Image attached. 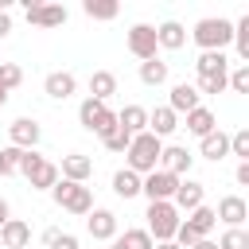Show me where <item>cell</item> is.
Instances as JSON below:
<instances>
[{
    "instance_id": "1",
    "label": "cell",
    "mask_w": 249,
    "mask_h": 249,
    "mask_svg": "<svg viewBox=\"0 0 249 249\" xmlns=\"http://www.w3.org/2000/svg\"><path fill=\"white\" fill-rule=\"evenodd\" d=\"M160 152H163V140H156L152 132H140V136H132V144L124 148V167L144 179V175H152V171L160 167Z\"/></svg>"
},
{
    "instance_id": "2",
    "label": "cell",
    "mask_w": 249,
    "mask_h": 249,
    "mask_svg": "<svg viewBox=\"0 0 249 249\" xmlns=\"http://www.w3.org/2000/svg\"><path fill=\"white\" fill-rule=\"evenodd\" d=\"M191 39H195L202 51H226V47L233 43V23L222 19V16H206V19L195 23Z\"/></svg>"
},
{
    "instance_id": "3",
    "label": "cell",
    "mask_w": 249,
    "mask_h": 249,
    "mask_svg": "<svg viewBox=\"0 0 249 249\" xmlns=\"http://www.w3.org/2000/svg\"><path fill=\"white\" fill-rule=\"evenodd\" d=\"M51 198H54V206H62V210H70V214H78V218H86V214L93 210V191H89L86 183L58 179V183L51 187Z\"/></svg>"
},
{
    "instance_id": "4",
    "label": "cell",
    "mask_w": 249,
    "mask_h": 249,
    "mask_svg": "<svg viewBox=\"0 0 249 249\" xmlns=\"http://www.w3.org/2000/svg\"><path fill=\"white\" fill-rule=\"evenodd\" d=\"M19 175H23L35 191H51V187L58 183V163H51L47 156H39V152L31 148V152H23V160H19Z\"/></svg>"
},
{
    "instance_id": "5",
    "label": "cell",
    "mask_w": 249,
    "mask_h": 249,
    "mask_svg": "<svg viewBox=\"0 0 249 249\" xmlns=\"http://www.w3.org/2000/svg\"><path fill=\"white\" fill-rule=\"evenodd\" d=\"M144 218H148L144 230H148L152 241H171L175 230H179V222H183L179 210H175L171 202H148V214H144Z\"/></svg>"
},
{
    "instance_id": "6",
    "label": "cell",
    "mask_w": 249,
    "mask_h": 249,
    "mask_svg": "<svg viewBox=\"0 0 249 249\" xmlns=\"http://www.w3.org/2000/svg\"><path fill=\"white\" fill-rule=\"evenodd\" d=\"M78 121H82V128L86 132H109L113 124H117V113L105 105V101H93V97H86L82 105H78Z\"/></svg>"
},
{
    "instance_id": "7",
    "label": "cell",
    "mask_w": 249,
    "mask_h": 249,
    "mask_svg": "<svg viewBox=\"0 0 249 249\" xmlns=\"http://www.w3.org/2000/svg\"><path fill=\"white\" fill-rule=\"evenodd\" d=\"M175 187H179V179H175L171 171H163V167H156L152 175L140 179V195H144L148 202H171Z\"/></svg>"
},
{
    "instance_id": "8",
    "label": "cell",
    "mask_w": 249,
    "mask_h": 249,
    "mask_svg": "<svg viewBox=\"0 0 249 249\" xmlns=\"http://www.w3.org/2000/svg\"><path fill=\"white\" fill-rule=\"evenodd\" d=\"M124 43H128V51H132L140 62L156 58V51H160V47H156V27H152V23H132Z\"/></svg>"
},
{
    "instance_id": "9",
    "label": "cell",
    "mask_w": 249,
    "mask_h": 249,
    "mask_svg": "<svg viewBox=\"0 0 249 249\" xmlns=\"http://www.w3.org/2000/svg\"><path fill=\"white\" fill-rule=\"evenodd\" d=\"M202 202H206V187H202L198 179H191V175H187V179H179V187H175V195H171V206L191 214V210H195V206H202Z\"/></svg>"
},
{
    "instance_id": "10",
    "label": "cell",
    "mask_w": 249,
    "mask_h": 249,
    "mask_svg": "<svg viewBox=\"0 0 249 249\" xmlns=\"http://www.w3.org/2000/svg\"><path fill=\"white\" fill-rule=\"evenodd\" d=\"M86 230H89L93 241H113V237H117V214L105 210V206H93V210L86 214Z\"/></svg>"
},
{
    "instance_id": "11",
    "label": "cell",
    "mask_w": 249,
    "mask_h": 249,
    "mask_svg": "<svg viewBox=\"0 0 249 249\" xmlns=\"http://www.w3.org/2000/svg\"><path fill=\"white\" fill-rule=\"evenodd\" d=\"M39 136H43V128H39L31 117H19V121L8 124V140H12V148H19V152H31V148L39 144Z\"/></svg>"
},
{
    "instance_id": "12",
    "label": "cell",
    "mask_w": 249,
    "mask_h": 249,
    "mask_svg": "<svg viewBox=\"0 0 249 249\" xmlns=\"http://www.w3.org/2000/svg\"><path fill=\"white\" fill-rule=\"evenodd\" d=\"M191 163H195V156L183 144H163V152H160V167L163 171H171L175 179H183V175H191Z\"/></svg>"
},
{
    "instance_id": "13",
    "label": "cell",
    "mask_w": 249,
    "mask_h": 249,
    "mask_svg": "<svg viewBox=\"0 0 249 249\" xmlns=\"http://www.w3.org/2000/svg\"><path fill=\"white\" fill-rule=\"evenodd\" d=\"M214 218H218V222H226V230H241V222L249 218V206H245V198H241V195H226V198H218Z\"/></svg>"
},
{
    "instance_id": "14",
    "label": "cell",
    "mask_w": 249,
    "mask_h": 249,
    "mask_svg": "<svg viewBox=\"0 0 249 249\" xmlns=\"http://www.w3.org/2000/svg\"><path fill=\"white\" fill-rule=\"evenodd\" d=\"M27 23H35V27H62L66 23V8L62 4H31L27 0Z\"/></svg>"
},
{
    "instance_id": "15",
    "label": "cell",
    "mask_w": 249,
    "mask_h": 249,
    "mask_svg": "<svg viewBox=\"0 0 249 249\" xmlns=\"http://www.w3.org/2000/svg\"><path fill=\"white\" fill-rule=\"evenodd\" d=\"M156 47H160V51H183V47H187V27H183L179 19H163V23L156 27Z\"/></svg>"
},
{
    "instance_id": "16",
    "label": "cell",
    "mask_w": 249,
    "mask_h": 249,
    "mask_svg": "<svg viewBox=\"0 0 249 249\" xmlns=\"http://www.w3.org/2000/svg\"><path fill=\"white\" fill-rule=\"evenodd\" d=\"M202 105V97H198V89L191 86V82H175L171 86V97H167V109L179 117V113H191V109H198Z\"/></svg>"
},
{
    "instance_id": "17",
    "label": "cell",
    "mask_w": 249,
    "mask_h": 249,
    "mask_svg": "<svg viewBox=\"0 0 249 249\" xmlns=\"http://www.w3.org/2000/svg\"><path fill=\"white\" fill-rule=\"evenodd\" d=\"M93 175V160L82 156V152H70L62 156V167H58V179H70V183H86Z\"/></svg>"
},
{
    "instance_id": "18",
    "label": "cell",
    "mask_w": 249,
    "mask_h": 249,
    "mask_svg": "<svg viewBox=\"0 0 249 249\" xmlns=\"http://www.w3.org/2000/svg\"><path fill=\"white\" fill-rule=\"evenodd\" d=\"M43 89H47V97H54V101H66V97L78 89V78H74L70 70H51V74L43 78Z\"/></svg>"
},
{
    "instance_id": "19",
    "label": "cell",
    "mask_w": 249,
    "mask_h": 249,
    "mask_svg": "<svg viewBox=\"0 0 249 249\" xmlns=\"http://www.w3.org/2000/svg\"><path fill=\"white\" fill-rule=\"evenodd\" d=\"M0 241H4V249H27L31 245V226L23 218H8L0 226Z\"/></svg>"
},
{
    "instance_id": "20",
    "label": "cell",
    "mask_w": 249,
    "mask_h": 249,
    "mask_svg": "<svg viewBox=\"0 0 249 249\" xmlns=\"http://www.w3.org/2000/svg\"><path fill=\"white\" fill-rule=\"evenodd\" d=\"M179 128V117L167 109V105H156L152 113H148V132L156 136V140H163V136H171Z\"/></svg>"
},
{
    "instance_id": "21",
    "label": "cell",
    "mask_w": 249,
    "mask_h": 249,
    "mask_svg": "<svg viewBox=\"0 0 249 249\" xmlns=\"http://www.w3.org/2000/svg\"><path fill=\"white\" fill-rule=\"evenodd\" d=\"M117 124H121L128 136H140V132H148V109H144V105H124V109L117 113Z\"/></svg>"
},
{
    "instance_id": "22",
    "label": "cell",
    "mask_w": 249,
    "mask_h": 249,
    "mask_svg": "<svg viewBox=\"0 0 249 249\" xmlns=\"http://www.w3.org/2000/svg\"><path fill=\"white\" fill-rule=\"evenodd\" d=\"M198 152L210 160V163H218V160H226L230 156V132H222V128H214L210 136H202L198 140Z\"/></svg>"
},
{
    "instance_id": "23",
    "label": "cell",
    "mask_w": 249,
    "mask_h": 249,
    "mask_svg": "<svg viewBox=\"0 0 249 249\" xmlns=\"http://www.w3.org/2000/svg\"><path fill=\"white\" fill-rule=\"evenodd\" d=\"M113 93H117V74H113V70H93V74H89V97L109 105Z\"/></svg>"
},
{
    "instance_id": "24",
    "label": "cell",
    "mask_w": 249,
    "mask_h": 249,
    "mask_svg": "<svg viewBox=\"0 0 249 249\" xmlns=\"http://www.w3.org/2000/svg\"><path fill=\"white\" fill-rule=\"evenodd\" d=\"M214 128H218V117H214L206 105H198V109H191V113H187V132H191V136H198V140H202V136H210Z\"/></svg>"
},
{
    "instance_id": "25",
    "label": "cell",
    "mask_w": 249,
    "mask_h": 249,
    "mask_svg": "<svg viewBox=\"0 0 249 249\" xmlns=\"http://www.w3.org/2000/svg\"><path fill=\"white\" fill-rule=\"evenodd\" d=\"M183 222H187V226H191L198 237H210V233H214V226H218V218H214V206H206V202H202V206H195V210H191Z\"/></svg>"
},
{
    "instance_id": "26",
    "label": "cell",
    "mask_w": 249,
    "mask_h": 249,
    "mask_svg": "<svg viewBox=\"0 0 249 249\" xmlns=\"http://www.w3.org/2000/svg\"><path fill=\"white\" fill-rule=\"evenodd\" d=\"M195 66H198V78H214V74L230 70V58H226V51H202Z\"/></svg>"
},
{
    "instance_id": "27",
    "label": "cell",
    "mask_w": 249,
    "mask_h": 249,
    "mask_svg": "<svg viewBox=\"0 0 249 249\" xmlns=\"http://www.w3.org/2000/svg\"><path fill=\"white\" fill-rule=\"evenodd\" d=\"M109 249H156V241L148 237V230H124L109 241Z\"/></svg>"
},
{
    "instance_id": "28",
    "label": "cell",
    "mask_w": 249,
    "mask_h": 249,
    "mask_svg": "<svg viewBox=\"0 0 249 249\" xmlns=\"http://www.w3.org/2000/svg\"><path fill=\"white\" fill-rule=\"evenodd\" d=\"M171 78V70H167V62L156 54V58H148V62H140V82L144 86H163Z\"/></svg>"
},
{
    "instance_id": "29",
    "label": "cell",
    "mask_w": 249,
    "mask_h": 249,
    "mask_svg": "<svg viewBox=\"0 0 249 249\" xmlns=\"http://www.w3.org/2000/svg\"><path fill=\"white\" fill-rule=\"evenodd\" d=\"M113 195H117V198H136V195H140V175L128 171V167H121V171L113 175Z\"/></svg>"
},
{
    "instance_id": "30",
    "label": "cell",
    "mask_w": 249,
    "mask_h": 249,
    "mask_svg": "<svg viewBox=\"0 0 249 249\" xmlns=\"http://www.w3.org/2000/svg\"><path fill=\"white\" fill-rule=\"evenodd\" d=\"M82 12H86L89 19H117L121 4H117V0H86V4H82Z\"/></svg>"
},
{
    "instance_id": "31",
    "label": "cell",
    "mask_w": 249,
    "mask_h": 249,
    "mask_svg": "<svg viewBox=\"0 0 249 249\" xmlns=\"http://www.w3.org/2000/svg\"><path fill=\"white\" fill-rule=\"evenodd\" d=\"M226 89H233V93H249V66H245V62H237V66L226 74Z\"/></svg>"
},
{
    "instance_id": "32",
    "label": "cell",
    "mask_w": 249,
    "mask_h": 249,
    "mask_svg": "<svg viewBox=\"0 0 249 249\" xmlns=\"http://www.w3.org/2000/svg\"><path fill=\"white\" fill-rule=\"evenodd\" d=\"M101 144H105L109 152H124V148L132 144V136H128V132H124L121 124H113L109 132H101Z\"/></svg>"
},
{
    "instance_id": "33",
    "label": "cell",
    "mask_w": 249,
    "mask_h": 249,
    "mask_svg": "<svg viewBox=\"0 0 249 249\" xmlns=\"http://www.w3.org/2000/svg\"><path fill=\"white\" fill-rule=\"evenodd\" d=\"M233 47H237V58H249V16L233 23Z\"/></svg>"
},
{
    "instance_id": "34",
    "label": "cell",
    "mask_w": 249,
    "mask_h": 249,
    "mask_svg": "<svg viewBox=\"0 0 249 249\" xmlns=\"http://www.w3.org/2000/svg\"><path fill=\"white\" fill-rule=\"evenodd\" d=\"M230 156H237L241 163H249V128L230 132Z\"/></svg>"
},
{
    "instance_id": "35",
    "label": "cell",
    "mask_w": 249,
    "mask_h": 249,
    "mask_svg": "<svg viewBox=\"0 0 249 249\" xmlns=\"http://www.w3.org/2000/svg\"><path fill=\"white\" fill-rule=\"evenodd\" d=\"M19 82H23V70H19L16 62H0V89H4V93H12Z\"/></svg>"
},
{
    "instance_id": "36",
    "label": "cell",
    "mask_w": 249,
    "mask_h": 249,
    "mask_svg": "<svg viewBox=\"0 0 249 249\" xmlns=\"http://www.w3.org/2000/svg\"><path fill=\"white\" fill-rule=\"evenodd\" d=\"M19 160H23V152L19 148H0V175H19Z\"/></svg>"
},
{
    "instance_id": "37",
    "label": "cell",
    "mask_w": 249,
    "mask_h": 249,
    "mask_svg": "<svg viewBox=\"0 0 249 249\" xmlns=\"http://www.w3.org/2000/svg\"><path fill=\"white\" fill-rule=\"evenodd\" d=\"M218 249H249V233L245 230H226L218 237Z\"/></svg>"
},
{
    "instance_id": "38",
    "label": "cell",
    "mask_w": 249,
    "mask_h": 249,
    "mask_svg": "<svg viewBox=\"0 0 249 249\" xmlns=\"http://www.w3.org/2000/svg\"><path fill=\"white\" fill-rule=\"evenodd\" d=\"M226 74H230V70H226ZM226 74H214V78H198V86H195V89H198V97H202V93H226Z\"/></svg>"
},
{
    "instance_id": "39",
    "label": "cell",
    "mask_w": 249,
    "mask_h": 249,
    "mask_svg": "<svg viewBox=\"0 0 249 249\" xmlns=\"http://www.w3.org/2000/svg\"><path fill=\"white\" fill-rule=\"evenodd\" d=\"M47 249H82V245H78V237H74V233H58Z\"/></svg>"
},
{
    "instance_id": "40",
    "label": "cell",
    "mask_w": 249,
    "mask_h": 249,
    "mask_svg": "<svg viewBox=\"0 0 249 249\" xmlns=\"http://www.w3.org/2000/svg\"><path fill=\"white\" fill-rule=\"evenodd\" d=\"M233 179H237L241 187H249V163H237V171H233Z\"/></svg>"
},
{
    "instance_id": "41",
    "label": "cell",
    "mask_w": 249,
    "mask_h": 249,
    "mask_svg": "<svg viewBox=\"0 0 249 249\" xmlns=\"http://www.w3.org/2000/svg\"><path fill=\"white\" fill-rule=\"evenodd\" d=\"M8 31H12V16H8V12H0V39H4Z\"/></svg>"
},
{
    "instance_id": "42",
    "label": "cell",
    "mask_w": 249,
    "mask_h": 249,
    "mask_svg": "<svg viewBox=\"0 0 249 249\" xmlns=\"http://www.w3.org/2000/svg\"><path fill=\"white\" fill-rule=\"evenodd\" d=\"M191 249H218V241H210V237H198Z\"/></svg>"
},
{
    "instance_id": "43",
    "label": "cell",
    "mask_w": 249,
    "mask_h": 249,
    "mask_svg": "<svg viewBox=\"0 0 249 249\" xmlns=\"http://www.w3.org/2000/svg\"><path fill=\"white\" fill-rule=\"evenodd\" d=\"M12 218V206H8V198H0V226Z\"/></svg>"
},
{
    "instance_id": "44",
    "label": "cell",
    "mask_w": 249,
    "mask_h": 249,
    "mask_svg": "<svg viewBox=\"0 0 249 249\" xmlns=\"http://www.w3.org/2000/svg\"><path fill=\"white\" fill-rule=\"evenodd\" d=\"M156 249H179L175 241H156Z\"/></svg>"
},
{
    "instance_id": "45",
    "label": "cell",
    "mask_w": 249,
    "mask_h": 249,
    "mask_svg": "<svg viewBox=\"0 0 249 249\" xmlns=\"http://www.w3.org/2000/svg\"><path fill=\"white\" fill-rule=\"evenodd\" d=\"M4 101H8V93H4V89H0V109H4Z\"/></svg>"
},
{
    "instance_id": "46",
    "label": "cell",
    "mask_w": 249,
    "mask_h": 249,
    "mask_svg": "<svg viewBox=\"0 0 249 249\" xmlns=\"http://www.w3.org/2000/svg\"><path fill=\"white\" fill-rule=\"evenodd\" d=\"M0 62H4V58H0Z\"/></svg>"
}]
</instances>
